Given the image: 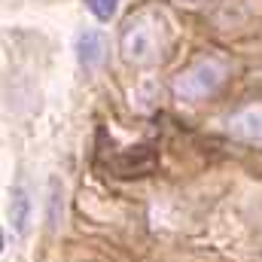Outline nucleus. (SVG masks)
<instances>
[{"instance_id":"4","label":"nucleus","mask_w":262,"mask_h":262,"mask_svg":"<svg viewBox=\"0 0 262 262\" xmlns=\"http://www.w3.org/2000/svg\"><path fill=\"white\" fill-rule=\"evenodd\" d=\"M85 9L101 21H110L119 9V0H85Z\"/></svg>"},{"instance_id":"1","label":"nucleus","mask_w":262,"mask_h":262,"mask_svg":"<svg viewBox=\"0 0 262 262\" xmlns=\"http://www.w3.org/2000/svg\"><path fill=\"white\" fill-rule=\"evenodd\" d=\"M159 21L152 15H134L122 31V52L128 61H152L159 52Z\"/></svg>"},{"instance_id":"2","label":"nucleus","mask_w":262,"mask_h":262,"mask_svg":"<svg viewBox=\"0 0 262 262\" xmlns=\"http://www.w3.org/2000/svg\"><path fill=\"white\" fill-rule=\"evenodd\" d=\"M223 79V64L220 61H198L186 76H180L177 92L183 98H201L210 89H216V82Z\"/></svg>"},{"instance_id":"3","label":"nucleus","mask_w":262,"mask_h":262,"mask_svg":"<svg viewBox=\"0 0 262 262\" xmlns=\"http://www.w3.org/2000/svg\"><path fill=\"white\" fill-rule=\"evenodd\" d=\"M76 52H79V61L85 67H98L107 55V40L104 34L98 31H82L79 40H76Z\"/></svg>"}]
</instances>
